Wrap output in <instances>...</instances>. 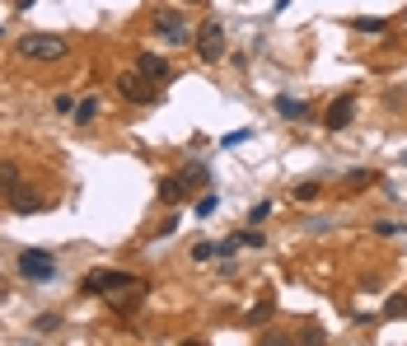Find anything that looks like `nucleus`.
<instances>
[{
	"instance_id": "b1692460",
	"label": "nucleus",
	"mask_w": 407,
	"mask_h": 346,
	"mask_svg": "<svg viewBox=\"0 0 407 346\" xmlns=\"http://www.w3.org/2000/svg\"><path fill=\"white\" fill-rule=\"evenodd\" d=\"M57 112H66V117H71V112H75V98H71V94H57Z\"/></svg>"
},
{
	"instance_id": "f257e3e1",
	"label": "nucleus",
	"mask_w": 407,
	"mask_h": 346,
	"mask_svg": "<svg viewBox=\"0 0 407 346\" xmlns=\"http://www.w3.org/2000/svg\"><path fill=\"white\" fill-rule=\"evenodd\" d=\"M19 57H29V61H66L71 57V43L57 38V33H29L19 43Z\"/></svg>"
},
{
	"instance_id": "6e6552de",
	"label": "nucleus",
	"mask_w": 407,
	"mask_h": 346,
	"mask_svg": "<svg viewBox=\"0 0 407 346\" xmlns=\"http://www.w3.org/2000/svg\"><path fill=\"white\" fill-rule=\"evenodd\" d=\"M188 178H183V173H164V178H159V202L164 206H178V202H188Z\"/></svg>"
},
{
	"instance_id": "423d86ee",
	"label": "nucleus",
	"mask_w": 407,
	"mask_h": 346,
	"mask_svg": "<svg viewBox=\"0 0 407 346\" xmlns=\"http://www.w3.org/2000/svg\"><path fill=\"white\" fill-rule=\"evenodd\" d=\"M117 94L131 103H155V80H145L141 70H126V75H117Z\"/></svg>"
},
{
	"instance_id": "aec40b11",
	"label": "nucleus",
	"mask_w": 407,
	"mask_h": 346,
	"mask_svg": "<svg viewBox=\"0 0 407 346\" xmlns=\"http://www.w3.org/2000/svg\"><path fill=\"white\" fill-rule=\"evenodd\" d=\"M267 216H272V206H267V202H258V206H253V211H249V225H262Z\"/></svg>"
},
{
	"instance_id": "ddd939ff",
	"label": "nucleus",
	"mask_w": 407,
	"mask_h": 346,
	"mask_svg": "<svg viewBox=\"0 0 407 346\" xmlns=\"http://www.w3.org/2000/svg\"><path fill=\"white\" fill-rule=\"evenodd\" d=\"M276 112H281V117H309V103H299V98H290V94H281L276 98Z\"/></svg>"
},
{
	"instance_id": "4be33fe9",
	"label": "nucleus",
	"mask_w": 407,
	"mask_h": 346,
	"mask_svg": "<svg viewBox=\"0 0 407 346\" xmlns=\"http://www.w3.org/2000/svg\"><path fill=\"white\" fill-rule=\"evenodd\" d=\"M244 141H249V131H230V136H220L225 150H235V145H244Z\"/></svg>"
},
{
	"instance_id": "9d476101",
	"label": "nucleus",
	"mask_w": 407,
	"mask_h": 346,
	"mask_svg": "<svg viewBox=\"0 0 407 346\" xmlns=\"http://www.w3.org/2000/svg\"><path fill=\"white\" fill-rule=\"evenodd\" d=\"M10 206H15L19 216H33V211H43V197H38L33 188H24V183H19V188L10 192Z\"/></svg>"
},
{
	"instance_id": "6ab92c4d",
	"label": "nucleus",
	"mask_w": 407,
	"mask_h": 346,
	"mask_svg": "<svg viewBox=\"0 0 407 346\" xmlns=\"http://www.w3.org/2000/svg\"><path fill=\"white\" fill-rule=\"evenodd\" d=\"M318 192H323V183H299V188H295V202H313Z\"/></svg>"
},
{
	"instance_id": "4468645a",
	"label": "nucleus",
	"mask_w": 407,
	"mask_h": 346,
	"mask_svg": "<svg viewBox=\"0 0 407 346\" xmlns=\"http://www.w3.org/2000/svg\"><path fill=\"white\" fill-rule=\"evenodd\" d=\"M272 314H276V299L267 295L262 304H253V309H249V328H262V323H267V318H272Z\"/></svg>"
},
{
	"instance_id": "9b49d317",
	"label": "nucleus",
	"mask_w": 407,
	"mask_h": 346,
	"mask_svg": "<svg viewBox=\"0 0 407 346\" xmlns=\"http://www.w3.org/2000/svg\"><path fill=\"white\" fill-rule=\"evenodd\" d=\"M136 70H141L145 80H155V84H164V80H169V61H164V57H155V52H145L141 61H136Z\"/></svg>"
},
{
	"instance_id": "7ed1b4c3",
	"label": "nucleus",
	"mask_w": 407,
	"mask_h": 346,
	"mask_svg": "<svg viewBox=\"0 0 407 346\" xmlns=\"http://www.w3.org/2000/svg\"><path fill=\"white\" fill-rule=\"evenodd\" d=\"M197 52H202L206 66H216L220 57H225V29H220V19H211V24L197 29Z\"/></svg>"
},
{
	"instance_id": "dca6fc26",
	"label": "nucleus",
	"mask_w": 407,
	"mask_h": 346,
	"mask_svg": "<svg viewBox=\"0 0 407 346\" xmlns=\"http://www.w3.org/2000/svg\"><path fill=\"white\" fill-rule=\"evenodd\" d=\"M19 188V169L15 164H0V197H10Z\"/></svg>"
},
{
	"instance_id": "412c9836",
	"label": "nucleus",
	"mask_w": 407,
	"mask_h": 346,
	"mask_svg": "<svg viewBox=\"0 0 407 346\" xmlns=\"http://www.w3.org/2000/svg\"><path fill=\"white\" fill-rule=\"evenodd\" d=\"M375 178H379V173H365V169H356L351 178H346V183H351V188H365V183H375Z\"/></svg>"
},
{
	"instance_id": "2eb2a0df",
	"label": "nucleus",
	"mask_w": 407,
	"mask_h": 346,
	"mask_svg": "<svg viewBox=\"0 0 407 346\" xmlns=\"http://www.w3.org/2000/svg\"><path fill=\"white\" fill-rule=\"evenodd\" d=\"M351 29H356V33H384V29H389V19H370V15H360V19H351Z\"/></svg>"
},
{
	"instance_id": "f3484780",
	"label": "nucleus",
	"mask_w": 407,
	"mask_h": 346,
	"mask_svg": "<svg viewBox=\"0 0 407 346\" xmlns=\"http://www.w3.org/2000/svg\"><path fill=\"white\" fill-rule=\"evenodd\" d=\"M57 328H61V314H43V318H33V332H43V337H52Z\"/></svg>"
},
{
	"instance_id": "f03ea898",
	"label": "nucleus",
	"mask_w": 407,
	"mask_h": 346,
	"mask_svg": "<svg viewBox=\"0 0 407 346\" xmlns=\"http://www.w3.org/2000/svg\"><path fill=\"white\" fill-rule=\"evenodd\" d=\"M122 285H136V276L131 271H112V267H94L80 276V295H112Z\"/></svg>"
},
{
	"instance_id": "39448f33",
	"label": "nucleus",
	"mask_w": 407,
	"mask_h": 346,
	"mask_svg": "<svg viewBox=\"0 0 407 346\" xmlns=\"http://www.w3.org/2000/svg\"><path fill=\"white\" fill-rule=\"evenodd\" d=\"M155 29H159V38H164V43H173V47H188L192 38H197V33L183 24V15H173V10H159V15H155Z\"/></svg>"
},
{
	"instance_id": "0eeeda50",
	"label": "nucleus",
	"mask_w": 407,
	"mask_h": 346,
	"mask_svg": "<svg viewBox=\"0 0 407 346\" xmlns=\"http://www.w3.org/2000/svg\"><path fill=\"white\" fill-rule=\"evenodd\" d=\"M141 304H145V281L122 285V290H112V295H108V309H112V314H122V318H131Z\"/></svg>"
},
{
	"instance_id": "5701e85b",
	"label": "nucleus",
	"mask_w": 407,
	"mask_h": 346,
	"mask_svg": "<svg viewBox=\"0 0 407 346\" xmlns=\"http://www.w3.org/2000/svg\"><path fill=\"white\" fill-rule=\"evenodd\" d=\"M192 257H197V262H211V257H216V243H197Z\"/></svg>"
},
{
	"instance_id": "f8f14e48",
	"label": "nucleus",
	"mask_w": 407,
	"mask_h": 346,
	"mask_svg": "<svg viewBox=\"0 0 407 346\" xmlns=\"http://www.w3.org/2000/svg\"><path fill=\"white\" fill-rule=\"evenodd\" d=\"M94 117H98V98H80L75 112H71V122H75V126H89Z\"/></svg>"
},
{
	"instance_id": "1a4fd4ad",
	"label": "nucleus",
	"mask_w": 407,
	"mask_h": 346,
	"mask_svg": "<svg viewBox=\"0 0 407 346\" xmlns=\"http://www.w3.org/2000/svg\"><path fill=\"white\" fill-rule=\"evenodd\" d=\"M323 122H328V131H342V126H351V122H356V98H351V94L337 98V103L323 112Z\"/></svg>"
},
{
	"instance_id": "20e7f679",
	"label": "nucleus",
	"mask_w": 407,
	"mask_h": 346,
	"mask_svg": "<svg viewBox=\"0 0 407 346\" xmlns=\"http://www.w3.org/2000/svg\"><path fill=\"white\" fill-rule=\"evenodd\" d=\"M19 271L29 276V281H52L57 276V257L43 248H29V253H19Z\"/></svg>"
},
{
	"instance_id": "393cba45",
	"label": "nucleus",
	"mask_w": 407,
	"mask_h": 346,
	"mask_svg": "<svg viewBox=\"0 0 407 346\" xmlns=\"http://www.w3.org/2000/svg\"><path fill=\"white\" fill-rule=\"evenodd\" d=\"M5 299H10V285H5V281H0V304H5Z\"/></svg>"
},
{
	"instance_id": "a211bd4d",
	"label": "nucleus",
	"mask_w": 407,
	"mask_h": 346,
	"mask_svg": "<svg viewBox=\"0 0 407 346\" xmlns=\"http://www.w3.org/2000/svg\"><path fill=\"white\" fill-rule=\"evenodd\" d=\"M407 314V295H389V304H384V318H403Z\"/></svg>"
}]
</instances>
